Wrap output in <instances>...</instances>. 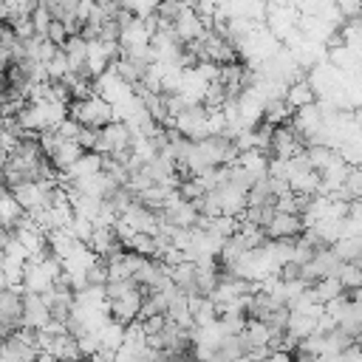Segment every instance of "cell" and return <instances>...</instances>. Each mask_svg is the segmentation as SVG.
I'll use <instances>...</instances> for the list:
<instances>
[{
	"instance_id": "obj_1",
	"label": "cell",
	"mask_w": 362,
	"mask_h": 362,
	"mask_svg": "<svg viewBox=\"0 0 362 362\" xmlns=\"http://www.w3.org/2000/svg\"><path fill=\"white\" fill-rule=\"evenodd\" d=\"M175 31H178V37H181V42H192V40H201L209 28H206V20L189 6L178 20H175Z\"/></svg>"
},
{
	"instance_id": "obj_2",
	"label": "cell",
	"mask_w": 362,
	"mask_h": 362,
	"mask_svg": "<svg viewBox=\"0 0 362 362\" xmlns=\"http://www.w3.org/2000/svg\"><path fill=\"white\" fill-rule=\"evenodd\" d=\"M303 229H305V223H303V215H297V212H277L274 221L266 226L269 238H297V235H303Z\"/></svg>"
},
{
	"instance_id": "obj_3",
	"label": "cell",
	"mask_w": 362,
	"mask_h": 362,
	"mask_svg": "<svg viewBox=\"0 0 362 362\" xmlns=\"http://www.w3.org/2000/svg\"><path fill=\"white\" fill-rule=\"evenodd\" d=\"M320 99V93L314 90V85H311V79L308 76H303V79H297V82H291L288 88H286V102L297 110V107H303V105H311V102H317Z\"/></svg>"
},
{
	"instance_id": "obj_4",
	"label": "cell",
	"mask_w": 362,
	"mask_h": 362,
	"mask_svg": "<svg viewBox=\"0 0 362 362\" xmlns=\"http://www.w3.org/2000/svg\"><path fill=\"white\" fill-rule=\"evenodd\" d=\"M82 153H85V150H82V144H79L76 139H62V141L57 144V150L51 153V161H54V167H57L59 173H65Z\"/></svg>"
},
{
	"instance_id": "obj_5",
	"label": "cell",
	"mask_w": 362,
	"mask_h": 362,
	"mask_svg": "<svg viewBox=\"0 0 362 362\" xmlns=\"http://www.w3.org/2000/svg\"><path fill=\"white\" fill-rule=\"evenodd\" d=\"M311 297L314 300H320V303H328V300H334V297H339L342 291H345V286H342V280L337 277V274H325V277H320L311 288Z\"/></svg>"
},
{
	"instance_id": "obj_6",
	"label": "cell",
	"mask_w": 362,
	"mask_h": 362,
	"mask_svg": "<svg viewBox=\"0 0 362 362\" xmlns=\"http://www.w3.org/2000/svg\"><path fill=\"white\" fill-rule=\"evenodd\" d=\"M291 116H294V107L286 102V96H277V99H269L266 102V110H263V119L269 122V124H288L291 122Z\"/></svg>"
},
{
	"instance_id": "obj_7",
	"label": "cell",
	"mask_w": 362,
	"mask_h": 362,
	"mask_svg": "<svg viewBox=\"0 0 362 362\" xmlns=\"http://www.w3.org/2000/svg\"><path fill=\"white\" fill-rule=\"evenodd\" d=\"M269 156H272V153H266V150H260V147L240 150L238 164H243V167H246V170H252L257 178H263V175H269Z\"/></svg>"
},
{
	"instance_id": "obj_8",
	"label": "cell",
	"mask_w": 362,
	"mask_h": 362,
	"mask_svg": "<svg viewBox=\"0 0 362 362\" xmlns=\"http://www.w3.org/2000/svg\"><path fill=\"white\" fill-rule=\"evenodd\" d=\"M305 150H308L311 167H314V170H320V173H322V170H325V167L339 156V150H337V147H331V144H308Z\"/></svg>"
},
{
	"instance_id": "obj_9",
	"label": "cell",
	"mask_w": 362,
	"mask_h": 362,
	"mask_svg": "<svg viewBox=\"0 0 362 362\" xmlns=\"http://www.w3.org/2000/svg\"><path fill=\"white\" fill-rule=\"evenodd\" d=\"M337 277L342 280L345 291H351V288L362 286V269H359L354 260H342V263H339V269H337Z\"/></svg>"
},
{
	"instance_id": "obj_10",
	"label": "cell",
	"mask_w": 362,
	"mask_h": 362,
	"mask_svg": "<svg viewBox=\"0 0 362 362\" xmlns=\"http://www.w3.org/2000/svg\"><path fill=\"white\" fill-rule=\"evenodd\" d=\"M189 6L184 3V0H158V8H156V14L161 17V20H170V23H175L184 11H187Z\"/></svg>"
},
{
	"instance_id": "obj_11",
	"label": "cell",
	"mask_w": 362,
	"mask_h": 362,
	"mask_svg": "<svg viewBox=\"0 0 362 362\" xmlns=\"http://www.w3.org/2000/svg\"><path fill=\"white\" fill-rule=\"evenodd\" d=\"M45 65H48V76H51V79H62V76L74 68V65H71V57L65 54V48H59L57 57H54L51 62H45Z\"/></svg>"
},
{
	"instance_id": "obj_12",
	"label": "cell",
	"mask_w": 362,
	"mask_h": 362,
	"mask_svg": "<svg viewBox=\"0 0 362 362\" xmlns=\"http://www.w3.org/2000/svg\"><path fill=\"white\" fill-rule=\"evenodd\" d=\"M68 37H71L68 23H65V20H59V17H54V23L48 25V40H54V42L65 45V40H68Z\"/></svg>"
},
{
	"instance_id": "obj_13",
	"label": "cell",
	"mask_w": 362,
	"mask_h": 362,
	"mask_svg": "<svg viewBox=\"0 0 362 362\" xmlns=\"http://www.w3.org/2000/svg\"><path fill=\"white\" fill-rule=\"evenodd\" d=\"M345 187L354 192V198H362V164H351L348 178H345Z\"/></svg>"
},
{
	"instance_id": "obj_14",
	"label": "cell",
	"mask_w": 362,
	"mask_h": 362,
	"mask_svg": "<svg viewBox=\"0 0 362 362\" xmlns=\"http://www.w3.org/2000/svg\"><path fill=\"white\" fill-rule=\"evenodd\" d=\"M334 6L345 14V20H351V17H359V14H362V0H334Z\"/></svg>"
}]
</instances>
